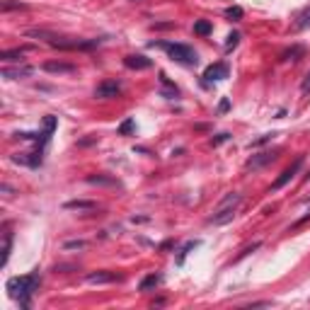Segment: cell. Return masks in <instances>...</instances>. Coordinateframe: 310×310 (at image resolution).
<instances>
[{
  "mask_svg": "<svg viewBox=\"0 0 310 310\" xmlns=\"http://www.w3.org/2000/svg\"><path fill=\"white\" fill-rule=\"evenodd\" d=\"M204 78L209 82L226 80V78H228V66H226V63H213V66H209V68L204 70Z\"/></svg>",
  "mask_w": 310,
  "mask_h": 310,
  "instance_id": "obj_7",
  "label": "cell"
},
{
  "mask_svg": "<svg viewBox=\"0 0 310 310\" xmlns=\"http://www.w3.org/2000/svg\"><path fill=\"white\" fill-rule=\"evenodd\" d=\"M238 41H240V34H238V32H230L228 34V46H226V49H235V46H238Z\"/></svg>",
  "mask_w": 310,
  "mask_h": 310,
  "instance_id": "obj_21",
  "label": "cell"
},
{
  "mask_svg": "<svg viewBox=\"0 0 310 310\" xmlns=\"http://www.w3.org/2000/svg\"><path fill=\"white\" fill-rule=\"evenodd\" d=\"M226 17H230V20H240L242 8H228V10H226Z\"/></svg>",
  "mask_w": 310,
  "mask_h": 310,
  "instance_id": "obj_22",
  "label": "cell"
},
{
  "mask_svg": "<svg viewBox=\"0 0 310 310\" xmlns=\"http://www.w3.org/2000/svg\"><path fill=\"white\" fill-rule=\"evenodd\" d=\"M32 73V68H5L3 70V78H8V80H15V78H27Z\"/></svg>",
  "mask_w": 310,
  "mask_h": 310,
  "instance_id": "obj_11",
  "label": "cell"
},
{
  "mask_svg": "<svg viewBox=\"0 0 310 310\" xmlns=\"http://www.w3.org/2000/svg\"><path fill=\"white\" fill-rule=\"evenodd\" d=\"M131 129H133V121L129 119V121H124V124H121V129H119V131H121V133H129Z\"/></svg>",
  "mask_w": 310,
  "mask_h": 310,
  "instance_id": "obj_25",
  "label": "cell"
},
{
  "mask_svg": "<svg viewBox=\"0 0 310 310\" xmlns=\"http://www.w3.org/2000/svg\"><path fill=\"white\" fill-rule=\"evenodd\" d=\"M10 250H12V233H10V230H5V245H3V264H8Z\"/></svg>",
  "mask_w": 310,
  "mask_h": 310,
  "instance_id": "obj_17",
  "label": "cell"
},
{
  "mask_svg": "<svg viewBox=\"0 0 310 310\" xmlns=\"http://www.w3.org/2000/svg\"><path fill=\"white\" fill-rule=\"evenodd\" d=\"M63 247H66V250H82V247H88V242L85 240H73V242H66Z\"/></svg>",
  "mask_w": 310,
  "mask_h": 310,
  "instance_id": "obj_20",
  "label": "cell"
},
{
  "mask_svg": "<svg viewBox=\"0 0 310 310\" xmlns=\"http://www.w3.org/2000/svg\"><path fill=\"white\" fill-rule=\"evenodd\" d=\"M274 158H276V155H271V153H262V155H257V158H252V160L247 162V167H252V170H255V167H262V165L271 162Z\"/></svg>",
  "mask_w": 310,
  "mask_h": 310,
  "instance_id": "obj_12",
  "label": "cell"
},
{
  "mask_svg": "<svg viewBox=\"0 0 310 310\" xmlns=\"http://www.w3.org/2000/svg\"><path fill=\"white\" fill-rule=\"evenodd\" d=\"M242 204V196L238 194V191H230V194H226L223 199H220V204L216 206V211H213V216L209 218V223H213V226H226V223H230L233 220V216L238 213V209H240Z\"/></svg>",
  "mask_w": 310,
  "mask_h": 310,
  "instance_id": "obj_2",
  "label": "cell"
},
{
  "mask_svg": "<svg viewBox=\"0 0 310 310\" xmlns=\"http://www.w3.org/2000/svg\"><path fill=\"white\" fill-rule=\"evenodd\" d=\"M305 27H310V8L305 12H300L298 22H293V32H300V30H305Z\"/></svg>",
  "mask_w": 310,
  "mask_h": 310,
  "instance_id": "obj_14",
  "label": "cell"
},
{
  "mask_svg": "<svg viewBox=\"0 0 310 310\" xmlns=\"http://www.w3.org/2000/svg\"><path fill=\"white\" fill-rule=\"evenodd\" d=\"M196 245H199V242H196V240H194V242H187V245L182 247V252H180V260H177V262H180V264H182V262H184V257H187V252H189L191 247H196Z\"/></svg>",
  "mask_w": 310,
  "mask_h": 310,
  "instance_id": "obj_23",
  "label": "cell"
},
{
  "mask_svg": "<svg viewBox=\"0 0 310 310\" xmlns=\"http://www.w3.org/2000/svg\"><path fill=\"white\" fill-rule=\"evenodd\" d=\"M300 92H303V95H308L310 92V73L305 75V80H303V85H300Z\"/></svg>",
  "mask_w": 310,
  "mask_h": 310,
  "instance_id": "obj_24",
  "label": "cell"
},
{
  "mask_svg": "<svg viewBox=\"0 0 310 310\" xmlns=\"http://www.w3.org/2000/svg\"><path fill=\"white\" fill-rule=\"evenodd\" d=\"M39 284H41V276L37 271H32V274H24V276H12V279H8L5 289L10 291V296L15 300H20L22 308H30L32 296H34V291L39 289Z\"/></svg>",
  "mask_w": 310,
  "mask_h": 310,
  "instance_id": "obj_1",
  "label": "cell"
},
{
  "mask_svg": "<svg viewBox=\"0 0 310 310\" xmlns=\"http://www.w3.org/2000/svg\"><path fill=\"white\" fill-rule=\"evenodd\" d=\"M119 92H121V85L117 80H104L97 85L95 97H97V100H111V97H117Z\"/></svg>",
  "mask_w": 310,
  "mask_h": 310,
  "instance_id": "obj_5",
  "label": "cell"
},
{
  "mask_svg": "<svg viewBox=\"0 0 310 310\" xmlns=\"http://www.w3.org/2000/svg\"><path fill=\"white\" fill-rule=\"evenodd\" d=\"M160 281H162L160 274H148V276H146V279H143V281L138 284V291H150V289H155V286H158Z\"/></svg>",
  "mask_w": 310,
  "mask_h": 310,
  "instance_id": "obj_10",
  "label": "cell"
},
{
  "mask_svg": "<svg viewBox=\"0 0 310 310\" xmlns=\"http://www.w3.org/2000/svg\"><path fill=\"white\" fill-rule=\"evenodd\" d=\"M211 22L209 20H199V22H194V34H199V37H209L211 34Z\"/></svg>",
  "mask_w": 310,
  "mask_h": 310,
  "instance_id": "obj_13",
  "label": "cell"
},
{
  "mask_svg": "<svg viewBox=\"0 0 310 310\" xmlns=\"http://www.w3.org/2000/svg\"><path fill=\"white\" fill-rule=\"evenodd\" d=\"M44 70H46V73H73L75 66H70V63H53V61H49V63H44Z\"/></svg>",
  "mask_w": 310,
  "mask_h": 310,
  "instance_id": "obj_9",
  "label": "cell"
},
{
  "mask_svg": "<svg viewBox=\"0 0 310 310\" xmlns=\"http://www.w3.org/2000/svg\"><path fill=\"white\" fill-rule=\"evenodd\" d=\"M66 209H70V211H92L95 209V204H92V201H68V204H66Z\"/></svg>",
  "mask_w": 310,
  "mask_h": 310,
  "instance_id": "obj_16",
  "label": "cell"
},
{
  "mask_svg": "<svg viewBox=\"0 0 310 310\" xmlns=\"http://www.w3.org/2000/svg\"><path fill=\"white\" fill-rule=\"evenodd\" d=\"M296 56H303V46H293L291 51H286V53H284V61H298Z\"/></svg>",
  "mask_w": 310,
  "mask_h": 310,
  "instance_id": "obj_19",
  "label": "cell"
},
{
  "mask_svg": "<svg viewBox=\"0 0 310 310\" xmlns=\"http://www.w3.org/2000/svg\"><path fill=\"white\" fill-rule=\"evenodd\" d=\"M124 66L129 70H148L150 66H153V61L146 59V56H140V53H131V56L124 59Z\"/></svg>",
  "mask_w": 310,
  "mask_h": 310,
  "instance_id": "obj_6",
  "label": "cell"
},
{
  "mask_svg": "<svg viewBox=\"0 0 310 310\" xmlns=\"http://www.w3.org/2000/svg\"><path fill=\"white\" fill-rule=\"evenodd\" d=\"M121 281L119 274L114 271H95V274H88V284H117Z\"/></svg>",
  "mask_w": 310,
  "mask_h": 310,
  "instance_id": "obj_8",
  "label": "cell"
},
{
  "mask_svg": "<svg viewBox=\"0 0 310 310\" xmlns=\"http://www.w3.org/2000/svg\"><path fill=\"white\" fill-rule=\"evenodd\" d=\"M131 3H138V0H131Z\"/></svg>",
  "mask_w": 310,
  "mask_h": 310,
  "instance_id": "obj_27",
  "label": "cell"
},
{
  "mask_svg": "<svg viewBox=\"0 0 310 310\" xmlns=\"http://www.w3.org/2000/svg\"><path fill=\"white\" fill-rule=\"evenodd\" d=\"M24 51H27V46H24V49H15V51H5L0 59L3 61H22V53H24Z\"/></svg>",
  "mask_w": 310,
  "mask_h": 310,
  "instance_id": "obj_18",
  "label": "cell"
},
{
  "mask_svg": "<svg viewBox=\"0 0 310 310\" xmlns=\"http://www.w3.org/2000/svg\"><path fill=\"white\" fill-rule=\"evenodd\" d=\"M153 46H160L172 61H177V63H184V66H196V61H199V53L187 46V44H172V41H158V44H153Z\"/></svg>",
  "mask_w": 310,
  "mask_h": 310,
  "instance_id": "obj_3",
  "label": "cell"
},
{
  "mask_svg": "<svg viewBox=\"0 0 310 310\" xmlns=\"http://www.w3.org/2000/svg\"><path fill=\"white\" fill-rule=\"evenodd\" d=\"M223 140H228V133H220L218 138H213V146H218V143H223Z\"/></svg>",
  "mask_w": 310,
  "mask_h": 310,
  "instance_id": "obj_26",
  "label": "cell"
},
{
  "mask_svg": "<svg viewBox=\"0 0 310 310\" xmlns=\"http://www.w3.org/2000/svg\"><path fill=\"white\" fill-rule=\"evenodd\" d=\"M53 129H56V117H46L44 119V131H41V140H49Z\"/></svg>",
  "mask_w": 310,
  "mask_h": 310,
  "instance_id": "obj_15",
  "label": "cell"
},
{
  "mask_svg": "<svg viewBox=\"0 0 310 310\" xmlns=\"http://www.w3.org/2000/svg\"><path fill=\"white\" fill-rule=\"evenodd\" d=\"M300 167H303V158H298V160L293 162V165H291L289 170H284V172H281L279 177L274 180V184H271V189L276 191V189H281V187H286V184H289V182L293 180L296 175H298V170H300Z\"/></svg>",
  "mask_w": 310,
  "mask_h": 310,
  "instance_id": "obj_4",
  "label": "cell"
}]
</instances>
